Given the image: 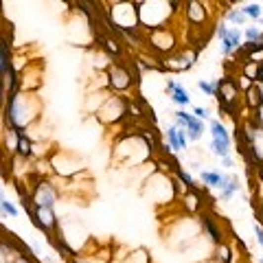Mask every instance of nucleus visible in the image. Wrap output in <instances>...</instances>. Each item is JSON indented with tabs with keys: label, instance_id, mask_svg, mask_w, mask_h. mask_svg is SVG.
Instances as JSON below:
<instances>
[{
	"label": "nucleus",
	"instance_id": "1",
	"mask_svg": "<svg viewBox=\"0 0 263 263\" xmlns=\"http://www.w3.org/2000/svg\"><path fill=\"white\" fill-rule=\"evenodd\" d=\"M174 119H175V125L186 132V138L189 140H200L202 138V134H204V123H202L200 119H195L193 114L184 112V110L174 112Z\"/></svg>",
	"mask_w": 263,
	"mask_h": 263
},
{
	"label": "nucleus",
	"instance_id": "2",
	"mask_svg": "<svg viewBox=\"0 0 263 263\" xmlns=\"http://www.w3.org/2000/svg\"><path fill=\"white\" fill-rule=\"evenodd\" d=\"M217 35L221 42V53L228 57L232 50H237L241 46V31L239 29H230L228 24H219L217 27Z\"/></svg>",
	"mask_w": 263,
	"mask_h": 263
},
{
	"label": "nucleus",
	"instance_id": "3",
	"mask_svg": "<svg viewBox=\"0 0 263 263\" xmlns=\"http://www.w3.org/2000/svg\"><path fill=\"white\" fill-rule=\"evenodd\" d=\"M219 94V103L224 110H232V105L237 103V97H239V86H237V82H232V79H224V82H217V92Z\"/></svg>",
	"mask_w": 263,
	"mask_h": 263
},
{
	"label": "nucleus",
	"instance_id": "4",
	"mask_svg": "<svg viewBox=\"0 0 263 263\" xmlns=\"http://www.w3.org/2000/svg\"><path fill=\"white\" fill-rule=\"evenodd\" d=\"M55 200H57V195H55V189L48 184V182H40V184L35 186L33 202H35V206H38V209L53 211Z\"/></svg>",
	"mask_w": 263,
	"mask_h": 263
},
{
	"label": "nucleus",
	"instance_id": "5",
	"mask_svg": "<svg viewBox=\"0 0 263 263\" xmlns=\"http://www.w3.org/2000/svg\"><path fill=\"white\" fill-rule=\"evenodd\" d=\"M110 84H112L114 90H125V88H130L132 77L123 66L114 64V66H110Z\"/></svg>",
	"mask_w": 263,
	"mask_h": 263
},
{
	"label": "nucleus",
	"instance_id": "6",
	"mask_svg": "<svg viewBox=\"0 0 263 263\" xmlns=\"http://www.w3.org/2000/svg\"><path fill=\"white\" fill-rule=\"evenodd\" d=\"M167 140H169V149L171 151H182L186 149V143H189V138H186V132L178 128V125H171L169 130H167Z\"/></svg>",
	"mask_w": 263,
	"mask_h": 263
},
{
	"label": "nucleus",
	"instance_id": "7",
	"mask_svg": "<svg viewBox=\"0 0 263 263\" xmlns=\"http://www.w3.org/2000/svg\"><path fill=\"white\" fill-rule=\"evenodd\" d=\"M167 90H169V97H171V101H174V103L182 105V108L191 103L189 92H186V90L182 88L178 82H174V79H169V82H167Z\"/></svg>",
	"mask_w": 263,
	"mask_h": 263
},
{
	"label": "nucleus",
	"instance_id": "8",
	"mask_svg": "<svg viewBox=\"0 0 263 263\" xmlns=\"http://www.w3.org/2000/svg\"><path fill=\"white\" fill-rule=\"evenodd\" d=\"M200 180L204 182L206 186H211V189H219L221 191L226 186V180H228V175L219 174V171H202Z\"/></svg>",
	"mask_w": 263,
	"mask_h": 263
},
{
	"label": "nucleus",
	"instance_id": "9",
	"mask_svg": "<svg viewBox=\"0 0 263 263\" xmlns=\"http://www.w3.org/2000/svg\"><path fill=\"white\" fill-rule=\"evenodd\" d=\"M246 103H248V108H252V110L261 108L263 105V86L252 84L250 88L246 90Z\"/></svg>",
	"mask_w": 263,
	"mask_h": 263
},
{
	"label": "nucleus",
	"instance_id": "10",
	"mask_svg": "<svg viewBox=\"0 0 263 263\" xmlns=\"http://www.w3.org/2000/svg\"><path fill=\"white\" fill-rule=\"evenodd\" d=\"M209 130H211V136H213V140H224V143L230 145V134H228V130L224 128V123H219L217 119H213L209 123Z\"/></svg>",
	"mask_w": 263,
	"mask_h": 263
},
{
	"label": "nucleus",
	"instance_id": "11",
	"mask_svg": "<svg viewBox=\"0 0 263 263\" xmlns=\"http://www.w3.org/2000/svg\"><path fill=\"white\" fill-rule=\"evenodd\" d=\"M241 191V184H239V178L237 175H228V180H226V186L219 191V197L221 200H230L235 193H239Z\"/></svg>",
	"mask_w": 263,
	"mask_h": 263
},
{
	"label": "nucleus",
	"instance_id": "12",
	"mask_svg": "<svg viewBox=\"0 0 263 263\" xmlns=\"http://www.w3.org/2000/svg\"><path fill=\"white\" fill-rule=\"evenodd\" d=\"M186 18L193 24H202L204 22V7L200 2H189L186 4Z\"/></svg>",
	"mask_w": 263,
	"mask_h": 263
},
{
	"label": "nucleus",
	"instance_id": "13",
	"mask_svg": "<svg viewBox=\"0 0 263 263\" xmlns=\"http://www.w3.org/2000/svg\"><path fill=\"white\" fill-rule=\"evenodd\" d=\"M202 226L206 228V232L211 235V239H213V244H221V232H219V228L215 226V221L211 219V217H202Z\"/></svg>",
	"mask_w": 263,
	"mask_h": 263
},
{
	"label": "nucleus",
	"instance_id": "14",
	"mask_svg": "<svg viewBox=\"0 0 263 263\" xmlns=\"http://www.w3.org/2000/svg\"><path fill=\"white\" fill-rule=\"evenodd\" d=\"M211 151L219 158H228L230 156V145L224 143V140H211Z\"/></svg>",
	"mask_w": 263,
	"mask_h": 263
},
{
	"label": "nucleus",
	"instance_id": "15",
	"mask_svg": "<svg viewBox=\"0 0 263 263\" xmlns=\"http://www.w3.org/2000/svg\"><path fill=\"white\" fill-rule=\"evenodd\" d=\"M259 70H261V64H255V62H244V77L250 79L252 84L257 82V77H259Z\"/></svg>",
	"mask_w": 263,
	"mask_h": 263
},
{
	"label": "nucleus",
	"instance_id": "16",
	"mask_svg": "<svg viewBox=\"0 0 263 263\" xmlns=\"http://www.w3.org/2000/svg\"><path fill=\"white\" fill-rule=\"evenodd\" d=\"M241 11H244V16H246L248 20H261V4H259V2L246 4Z\"/></svg>",
	"mask_w": 263,
	"mask_h": 263
},
{
	"label": "nucleus",
	"instance_id": "17",
	"mask_svg": "<svg viewBox=\"0 0 263 263\" xmlns=\"http://www.w3.org/2000/svg\"><path fill=\"white\" fill-rule=\"evenodd\" d=\"M226 20L232 22V24H239V27L248 22V18L244 16V11H241V9H230V11L226 13Z\"/></svg>",
	"mask_w": 263,
	"mask_h": 263
},
{
	"label": "nucleus",
	"instance_id": "18",
	"mask_svg": "<svg viewBox=\"0 0 263 263\" xmlns=\"http://www.w3.org/2000/svg\"><path fill=\"white\" fill-rule=\"evenodd\" d=\"M18 151L22 156H31V140H29L24 134H20V132H18Z\"/></svg>",
	"mask_w": 263,
	"mask_h": 263
},
{
	"label": "nucleus",
	"instance_id": "19",
	"mask_svg": "<svg viewBox=\"0 0 263 263\" xmlns=\"http://www.w3.org/2000/svg\"><path fill=\"white\" fill-rule=\"evenodd\" d=\"M217 259H219L221 263H230L232 261V250L226 244H217Z\"/></svg>",
	"mask_w": 263,
	"mask_h": 263
},
{
	"label": "nucleus",
	"instance_id": "20",
	"mask_svg": "<svg viewBox=\"0 0 263 263\" xmlns=\"http://www.w3.org/2000/svg\"><path fill=\"white\" fill-rule=\"evenodd\" d=\"M197 88L202 90V92L204 94H209V97H215V92H217V82H204V79H202V82H197Z\"/></svg>",
	"mask_w": 263,
	"mask_h": 263
},
{
	"label": "nucleus",
	"instance_id": "21",
	"mask_svg": "<svg viewBox=\"0 0 263 263\" xmlns=\"http://www.w3.org/2000/svg\"><path fill=\"white\" fill-rule=\"evenodd\" d=\"M175 174H178V180H180V182H184V186H186L189 191H197V189H195V184H193V178H191V175L186 174V171L175 169Z\"/></svg>",
	"mask_w": 263,
	"mask_h": 263
},
{
	"label": "nucleus",
	"instance_id": "22",
	"mask_svg": "<svg viewBox=\"0 0 263 263\" xmlns=\"http://www.w3.org/2000/svg\"><path fill=\"white\" fill-rule=\"evenodd\" d=\"M259 38H261V29L259 27H246V40L248 42H259Z\"/></svg>",
	"mask_w": 263,
	"mask_h": 263
},
{
	"label": "nucleus",
	"instance_id": "23",
	"mask_svg": "<svg viewBox=\"0 0 263 263\" xmlns=\"http://www.w3.org/2000/svg\"><path fill=\"white\" fill-rule=\"evenodd\" d=\"M184 202L191 211H195L197 209V191H189V193L184 195Z\"/></svg>",
	"mask_w": 263,
	"mask_h": 263
},
{
	"label": "nucleus",
	"instance_id": "24",
	"mask_svg": "<svg viewBox=\"0 0 263 263\" xmlns=\"http://www.w3.org/2000/svg\"><path fill=\"white\" fill-rule=\"evenodd\" d=\"M0 213H7V215H11V217H16V215H18V209L11 204V202L4 200L2 204H0Z\"/></svg>",
	"mask_w": 263,
	"mask_h": 263
},
{
	"label": "nucleus",
	"instance_id": "25",
	"mask_svg": "<svg viewBox=\"0 0 263 263\" xmlns=\"http://www.w3.org/2000/svg\"><path fill=\"white\" fill-rule=\"evenodd\" d=\"M252 230H255V237H257V244L263 248V224L259 221H252Z\"/></svg>",
	"mask_w": 263,
	"mask_h": 263
},
{
	"label": "nucleus",
	"instance_id": "26",
	"mask_svg": "<svg viewBox=\"0 0 263 263\" xmlns=\"http://www.w3.org/2000/svg\"><path fill=\"white\" fill-rule=\"evenodd\" d=\"M193 116H195V119H200V121H204L206 116H209V108H202V105H200V108L193 110Z\"/></svg>",
	"mask_w": 263,
	"mask_h": 263
},
{
	"label": "nucleus",
	"instance_id": "27",
	"mask_svg": "<svg viewBox=\"0 0 263 263\" xmlns=\"http://www.w3.org/2000/svg\"><path fill=\"white\" fill-rule=\"evenodd\" d=\"M255 121H252V123H255L257 125V128H261L263 130V105H261V108L259 110H255Z\"/></svg>",
	"mask_w": 263,
	"mask_h": 263
},
{
	"label": "nucleus",
	"instance_id": "28",
	"mask_svg": "<svg viewBox=\"0 0 263 263\" xmlns=\"http://www.w3.org/2000/svg\"><path fill=\"white\" fill-rule=\"evenodd\" d=\"M221 163H224V167H228V169H230V167H232V158H230V156H228V158H221Z\"/></svg>",
	"mask_w": 263,
	"mask_h": 263
},
{
	"label": "nucleus",
	"instance_id": "29",
	"mask_svg": "<svg viewBox=\"0 0 263 263\" xmlns=\"http://www.w3.org/2000/svg\"><path fill=\"white\" fill-rule=\"evenodd\" d=\"M18 263H31V261H29V259H24V257H20Z\"/></svg>",
	"mask_w": 263,
	"mask_h": 263
},
{
	"label": "nucleus",
	"instance_id": "30",
	"mask_svg": "<svg viewBox=\"0 0 263 263\" xmlns=\"http://www.w3.org/2000/svg\"><path fill=\"white\" fill-rule=\"evenodd\" d=\"M4 202V197H2V189H0V204H2Z\"/></svg>",
	"mask_w": 263,
	"mask_h": 263
},
{
	"label": "nucleus",
	"instance_id": "31",
	"mask_svg": "<svg viewBox=\"0 0 263 263\" xmlns=\"http://www.w3.org/2000/svg\"><path fill=\"white\" fill-rule=\"evenodd\" d=\"M259 213H261V217H263V204H261V211H259Z\"/></svg>",
	"mask_w": 263,
	"mask_h": 263
},
{
	"label": "nucleus",
	"instance_id": "32",
	"mask_svg": "<svg viewBox=\"0 0 263 263\" xmlns=\"http://www.w3.org/2000/svg\"><path fill=\"white\" fill-rule=\"evenodd\" d=\"M257 263H263V257H261V259H259V261H257Z\"/></svg>",
	"mask_w": 263,
	"mask_h": 263
}]
</instances>
